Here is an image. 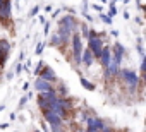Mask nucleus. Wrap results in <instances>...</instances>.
Listing matches in <instances>:
<instances>
[{
  "instance_id": "f257e3e1",
  "label": "nucleus",
  "mask_w": 146,
  "mask_h": 132,
  "mask_svg": "<svg viewBox=\"0 0 146 132\" xmlns=\"http://www.w3.org/2000/svg\"><path fill=\"white\" fill-rule=\"evenodd\" d=\"M117 79L122 81V84L127 88V94H131V96H134L136 91H137V88L143 86V76H139L134 69L120 67V71H119V77H117Z\"/></svg>"
},
{
  "instance_id": "f03ea898",
  "label": "nucleus",
  "mask_w": 146,
  "mask_h": 132,
  "mask_svg": "<svg viewBox=\"0 0 146 132\" xmlns=\"http://www.w3.org/2000/svg\"><path fill=\"white\" fill-rule=\"evenodd\" d=\"M69 45H70V51H72L70 53L72 55V62H74L76 67H79L81 65V55H83V50H84V41H83V38L79 36L78 31L72 33Z\"/></svg>"
},
{
  "instance_id": "7ed1b4c3",
  "label": "nucleus",
  "mask_w": 146,
  "mask_h": 132,
  "mask_svg": "<svg viewBox=\"0 0 146 132\" xmlns=\"http://www.w3.org/2000/svg\"><path fill=\"white\" fill-rule=\"evenodd\" d=\"M84 123H86V130H90V132H102L108 125L102 117H96V115H90L84 120Z\"/></svg>"
},
{
  "instance_id": "20e7f679",
  "label": "nucleus",
  "mask_w": 146,
  "mask_h": 132,
  "mask_svg": "<svg viewBox=\"0 0 146 132\" xmlns=\"http://www.w3.org/2000/svg\"><path fill=\"white\" fill-rule=\"evenodd\" d=\"M86 41H88V46H86V48L91 51V55H93L95 62H96V60H100V55H102V50H103V46H105V41H103V40H100L98 36H96V38H88Z\"/></svg>"
},
{
  "instance_id": "39448f33",
  "label": "nucleus",
  "mask_w": 146,
  "mask_h": 132,
  "mask_svg": "<svg viewBox=\"0 0 146 132\" xmlns=\"http://www.w3.org/2000/svg\"><path fill=\"white\" fill-rule=\"evenodd\" d=\"M110 50H112V62H115L119 67L122 65V60H124V57H125V48H124V45L120 43V41H115L112 46H110Z\"/></svg>"
},
{
  "instance_id": "423d86ee",
  "label": "nucleus",
  "mask_w": 146,
  "mask_h": 132,
  "mask_svg": "<svg viewBox=\"0 0 146 132\" xmlns=\"http://www.w3.org/2000/svg\"><path fill=\"white\" fill-rule=\"evenodd\" d=\"M43 115V120H45V123L48 125V127H64L65 123H64V118L60 117V115H57V113H53V112H45V113H41Z\"/></svg>"
},
{
  "instance_id": "0eeeda50",
  "label": "nucleus",
  "mask_w": 146,
  "mask_h": 132,
  "mask_svg": "<svg viewBox=\"0 0 146 132\" xmlns=\"http://www.w3.org/2000/svg\"><path fill=\"white\" fill-rule=\"evenodd\" d=\"M58 24H62V26L69 28L72 33H76V31H78V28H79V21H78V17H76L74 14H65L64 17H60V19H58Z\"/></svg>"
},
{
  "instance_id": "6e6552de",
  "label": "nucleus",
  "mask_w": 146,
  "mask_h": 132,
  "mask_svg": "<svg viewBox=\"0 0 146 132\" xmlns=\"http://www.w3.org/2000/svg\"><path fill=\"white\" fill-rule=\"evenodd\" d=\"M38 77H41L43 81H46V82H50V84H57L58 82V76H57V72L50 67V65H45V67H43V71L40 72V76Z\"/></svg>"
},
{
  "instance_id": "1a4fd4ad",
  "label": "nucleus",
  "mask_w": 146,
  "mask_h": 132,
  "mask_svg": "<svg viewBox=\"0 0 146 132\" xmlns=\"http://www.w3.org/2000/svg\"><path fill=\"white\" fill-rule=\"evenodd\" d=\"M11 19H12V0H5V2L0 5V22L5 24Z\"/></svg>"
},
{
  "instance_id": "9d476101",
  "label": "nucleus",
  "mask_w": 146,
  "mask_h": 132,
  "mask_svg": "<svg viewBox=\"0 0 146 132\" xmlns=\"http://www.w3.org/2000/svg\"><path fill=\"white\" fill-rule=\"evenodd\" d=\"M57 36H58V40H60V46L64 48V46H67L69 45V41H70V36H72V31L69 29V28H65V26H62V24H58V28H57Z\"/></svg>"
},
{
  "instance_id": "9b49d317",
  "label": "nucleus",
  "mask_w": 146,
  "mask_h": 132,
  "mask_svg": "<svg viewBox=\"0 0 146 132\" xmlns=\"http://www.w3.org/2000/svg\"><path fill=\"white\" fill-rule=\"evenodd\" d=\"M119 71H120L119 65H117L115 62H110V63H108V67L103 69V76H105L107 81H113V79L119 77Z\"/></svg>"
},
{
  "instance_id": "f8f14e48",
  "label": "nucleus",
  "mask_w": 146,
  "mask_h": 132,
  "mask_svg": "<svg viewBox=\"0 0 146 132\" xmlns=\"http://www.w3.org/2000/svg\"><path fill=\"white\" fill-rule=\"evenodd\" d=\"M33 86H35L36 93H46V91H53V89H55V86H53V84H50V82L43 81L41 77H35Z\"/></svg>"
},
{
  "instance_id": "ddd939ff",
  "label": "nucleus",
  "mask_w": 146,
  "mask_h": 132,
  "mask_svg": "<svg viewBox=\"0 0 146 132\" xmlns=\"http://www.w3.org/2000/svg\"><path fill=\"white\" fill-rule=\"evenodd\" d=\"M98 62H100V65H102V69H107V67H108V63L112 62V50H110V45H105V46H103Z\"/></svg>"
},
{
  "instance_id": "4468645a",
  "label": "nucleus",
  "mask_w": 146,
  "mask_h": 132,
  "mask_svg": "<svg viewBox=\"0 0 146 132\" xmlns=\"http://www.w3.org/2000/svg\"><path fill=\"white\" fill-rule=\"evenodd\" d=\"M93 63H95V58H93L91 51H90V50L84 46V50H83V55H81V65H84L86 69H90V71H91Z\"/></svg>"
},
{
  "instance_id": "2eb2a0df",
  "label": "nucleus",
  "mask_w": 146,
  "mask_h": 132,
  "mask_svg": "<svg viewBox=\"0 0 146 132\" xmlns=\"http://www.w3.org/2000/svg\"><path fill=\"white\" fill-rule=\"evenodd\" d=\"M11 48H12V45H11L9 40L0 38V55H9L11 53Z\"/></svg>"
},
{
  "instance_id": "dca6fc26",
  "label": "nucleus",
  "mask_w": 146,
  "mask_h": 132,
  "mask_svg": "<svg viewBox=\"0 0 146 132\" xmlns=\"http://www.w3.org/2000/svg\"><path fill=\"white\" fill-rule=\"evenodd\" d=\"M55 91H57V96H58V98H67V96H69V88H67L64 82H57Z\"/></svg>"
},
{
  "instance_id": "f3484780",
  "label": "nucleus",
  "mask_w": 146,
  "mask_h": 132,
  "mask_svg": "<svg viewBox=\"0 0 146 132\" xmlns=\"http://www.w3.org/2000/svg\"><path fill=\"white\" fill-rule=\"evenodd\" d=\"M79 82H81V86H83L86 91H95V89H96V84L91 82L90 79H86L84 76H79Z\"/></svg>"
},
{
  "instance_id": "a211bd4d",
  "label": "nucleus",
  "mask_w": 146,
  "mask_h": 132,
  "mask_svg": "<svg viewBox=\"0 0 146 132\" xmlns=\"http://www.w3.org/2000/svg\"><path fill=\"white\" fill-rule=\"evenodd\" d=\"M36 105H38V108L41 110V113H45V112H50V105H48V101H46L45 98H41L40 94L36 96Z\"/></svg>"
},
{
  "instance_id": "6ab92c4d",
  "label": "nucleus",
  "mask_w": 146,
  "mask_h": 132,
  "mask_svg": "<svg viewBox=\"0 0 146 132\" xmlns=\"http://www.w3.org/2000/svg\"><path fill=\"white\" fill-rule=\"evenodd\" d=\"M43 67H45V62H43V60H38V63L35 65V69H33V76H35V77H38V76H40V72L43 71Z\"/></svg>"
},
{
  "instance_id": "aec40b11",
  "label": "nucleus",
  "mask_w": 146,
  "mask_h": 132,
  "mask_svg": "<svg viewBox=\"0 0 146 132\" xmlns=\"http://www.w3.org/2000/svg\"><path fill=\"white\" fill-rule=\"evenodd\" d=\"M136 48H137V53H139V58L143 60L144 58V48H143V40L137 38V43H136Z\"/></svg>"
},
{
  "instance_id": "412c9836",
  "label": "nucleus",
  "mask_w": 146,
  "mask_h": 132,
  "mask_svg": "<svg viewBox=\"0 0 146 132\" xmlns=\"http://www.w3.org/2000/svg\"><path fill=\"white\" fill-rule=\"evenodd\" d=\"M43 50H45V41H38L36 43V48H35V55H41L43 53Z\"/></svg>"
},
{
  "instance_id": "4be33fe9",
  "label": "nucleus",
  "mask_w": 146,
  "mask_h": 132,
  "mask_svg": "<svg viewBox=\"0 0 146 132\" xmlns=\"http://www.w3.org/2000/svg\"><path fill=\"white\" fill-rule=\"evenodd\" d=\"M50 46H60V40H58L57 33H53V34L50 36Z\"/></svg>"
},
{
  "instance_id": "5701e85b",
  "label": "nucleus",
  "mask_w": 146,
  "mask_h": 132,
  "mask_svg": "<svg viewBox=\"0 0 146 132\" xmlns=\"http://www.w3.org/2000/svg\"><path fill=\"white\" fill-rule=\"evenodd\" d=\"M24 71H28V67L24 65V62L21 63V62H17V65H16V71H14V74H21V72H24Z\"/></svg>"
},
{
  "instance_id": "b1692460",
  "label": "nucleus",
  "mask_w": 146,
  "mask_h": 132,
  "mask_svg": "<svg viewBox=\"0 0 146 132\" xmlns=\"http://www.w3.org/2000/svg\"><path fill=\"white\" fill-rule=\"evenodd\" d=\"M40 14V5H35V7H31V11H29V14H28V17H36Z\"/></svg>"
},
{
  "instance_id": "393cba45",
  "label": "nucleus",
  "mask_w": 146,
  "mask_h": 132,
  "mask_svg": "<svg viewBox=\"0 0 146 132\" xmlns=\"http://www.w3.org/2000/svg\"><path fill=\"white\" fill-rule=\"evenodd\" d=\"M117 14H119V11H117V7H115V5H112V4H110V9H108V14H107V16H108V17H110V19H113V17H115V16H117Z\"/></svg>"
},
{
  "instance_id": "a878e982",
  "label": "nucleus",
  "mask_w": 146,
  "mask_h": 132,
  "mask_svg": "<svg viewBox=\"0 0 146 132\" xmlns=\"http://www.w3.org/2000/svg\"><path fill=\"white\" fill-rule=\"evenodd\" d=\"M100 19H102V22H105V24H108V26L112 24V19H110L105 12H100Z\"/></svg>"
},
{
  "instance_id": "bb28decb",
  "label": "nucleus",
  "mask_w": 146,
  "mask_h": 132,
  "mask_svg": "<svg viewBox=\"0 0 146 132\" xmlns=\"http://www.w3.org/2000/svg\"><path fill=\"white\" fill-rule=\"evenodd\" d=\"M50 28H52V24H50V21H46V22L43 24V34H45V36L50 34Z\"/></svg>"
},
{
  "instance_id": "cd10ccee",
  "label": "nucleus",
  "mask_w": 146,
  "mask_h": 132,
  "mask_svg": "<svg viewBox=\"0 0 146 132\" xmlns=\"http://www.w3.org/2000/svg\"><path fill=\"white\" fill-rule=\"evenodd\" d=\"M28 100H29V98H28V94L21 96V100H19V110H23V108H24V105L28 103Z\"/></svg>"
},
{
  "instance_id": "c85d7f7f",
  "label": "nucleus",
  "mask_w": 146,
  "mask_h": 132,
  "mask_svg": "<svg viewBox=\"0 0 146 132\" xmlns=\"http://www.w3.org/2000/svg\"><path fill=\"white\" fill-rule=\"evenodd\" d=\"M91 9H95V11H98V12H103V7H102V5H98V4H93V5H91Z\"/></svg>"
},
{
  "instance_id": "c756f323",
  "label": "nucleus",
  "mask_w": 146,
  "mask_h": 132,
  "mask_svg": "<svg viewBox=\"0 0 146 132\" xmlns=\"http://www.w3.org/2000/svg\"><path fill=\"white\" fill-rule=\"evenodd\" d=\"M102 132H115V129H113L112 125H107V127H105V129H103Z\"/></svg>"
},
{
  "instance_id": "7c9ffc66",
  "label": "nucleus",
  "mask_w": 146,
  "mask_h": 132,
  "mask_svg": "<svg viewBox=\"0 0 146 132\" xmlns=\"http://www.w3.org/2000/svg\"><path fill=\"white\" fill-rule=\"evenodd\" d=\"M24 58H26V53H24V50H23V51L19 53V62L23 63V62H24Z\"/></svg>"
},
{
  "instance_id": "2f4dec72",
  "label": "nucleus",
  "mask_w": 146,
  "mask_h": 132,
  "mask_svg": "<svg viewBox=\"0 0 146 132\" xmlns=\"http://www.w3.org/2000/svg\"><path fill=\"white\" fill-rule=\"evenodd\" d=\"M9 125H11L9 122H5V123H0V130H5V129H7Z\"/></svg>"
},
{
  "instance_id": "473e14b6",
  "label": "nucleus",
  "mask_w": 146,
  "mask_h": 132,
  "mask_svg": "<svg viewBox=\"0 0 146 132\" xmlns=\"http://www.w3.org/2000/svg\"><path fill=\"white\" fill-rule=\"evenodd\" d=\"M45 12H48V14H50V12H53V7H52V5L48 4V5L45 7Z\"/></svg>"
},
{
  "instance_id": "72a5a7b5",
  "label": "nucleus",
  "mask_w": 146,
  "mask_h": 132,
  "mask_svg": "<svg viewBox=\"0 0 146 132\" xmlns=\"http://www.w3.org/2000/svg\"><path fill=\"white\" fill-rule=\"evenodd\" d=\"M84 19H86L88 22H93V16H90V14H84Z\"/></svg>"
},
{
  "instance_id": "f704fd0d",
  "label": "nucleus",
  "mask_w": 146,
  "mask_h": 132,
  "mask_svg": "<svg viewBox=\"0 0 146 132\" xmlns=\"http://www.w3.org/2000/svg\"><path fill=\"white\" fill-rule=\"evenodd\" d=\"M38 21H40L41 24H45V22H46V19H45V16H38Z\"/></svg>"
},
{
  "instance_id": "c9c22d12",
  "label": "nucleus",
  "mask_w": 146,
  "mask_h": 132,
  "mask_svg": "<svg viewBox=\"0 0 146 132\" xmlns=\"http://www.w3.org/2000/svg\"><path fill=\"white\" fill-rule=\"evenodd\" d=\"M5 77H7V81H11V79L14 77V72H7V74H5Z\"/></svg>"
},
{
  "instance_id": "e433bc0d",
  "label": "nucleus",
  "mask_w": 146,
  "mask_h": 132,
  "mask_svg": "<svg viewBox=\"0 0 146 132\" xmlns=\"http://www.w3.org/2000/svg\"><path fill=\"white\" fill-rule=\"evenodd\" d=\"M28 89H29V82H24L23 84V91H28Z\"/></svg>"
},
{
  "instance_id": "4c0bfd02",
  "label": "nucleus",
  "mask_w": 146,
  "mask_h": 132,
  "mask_svg": "<svg viewBox=\"0 0 146 132\" xmlns=\"http://www.w3.org/2000/svg\"><path fill=\"white\" fill-rule=\"evenodd\" d=\"M58 16H60V9H58V11H55V12L52 14V17H58Z\"/></svg>"
},
{
  "instance_id": "58836bf2",
  "label": "nucleus",
  "mask_w": 146,
  "mask_h": 132,
  "mask_svg": "<svg viewBox=\"0 0 146 132\" xmlns=\"http://www.w3.org/2000/svg\"><path fill=\"white\" fill-rule=\"evenodd\" d=\"M112 36H113V38H119V31H117V29H113V31H112Z\"/></svg>"
},
{
  "instance_id": "ea45409f",
  "label": "nucleus",
  "mask_w": 146,
  "mask_h": 132,
  "mask_svg": "<svg viewBox=\"0 0 146 132\" xmlns=\"http://www.w3.org/2000/svg\"><path fill=\"white\" fill-rule=\"evenodd\" d=\"M4 108H5V106H4V105H0V112H2V110H4Z\"/></svg>"
},
{
  "instance_id": "a19ab883",
  "label": "nucleus",
  "mask_w": 146,
  "mask_h": 132,
  "mask_svg": "<svg viewBox=\"0 0 146 132\" xmlns=\"http://www.w3.org/2000/svg\"><path fill=\"white\" fill-rule=\"evenodd\" d=\"M33 132H41V130H40V129H35V130H33Z\"/></svg>"
},
{
  "instance_id": "79ce46f5",
  "label": "nucleus",
  "mask_w": 146,
  "mask_h": 132,
  "mask_svg": "<svg viewBox=\"0 0 146 132\" xmlns=\"http://www.w3.org/2000/svg\"><path fill=\"white\" fill-rule=\"evenodd\" d=\"M100 2H102V4H105V2H108V0H100Z\"/></svg>"
},
{
  "instance_id": "37998d69",
  "label": "nucleus",
  "mask_w": 146,
  "mask_h": 132,
  "mask_svg": "<svg viewBox=\"0 0 146 132\" xmlns=\"http://www.w3.org/2000/svg\"><path fill=\"white\" fill-rule=\"evenodd\" d=\"M4 2H5V0H0V5H2V4H4Z\"/></svg>"
}]
</instances>
